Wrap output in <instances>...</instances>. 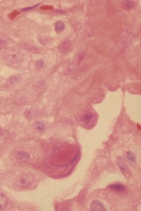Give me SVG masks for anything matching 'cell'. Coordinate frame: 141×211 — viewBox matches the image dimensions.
Instances as JSON below:
<instances>
[{"mask_svg": "<svg viewBox=\"0 0 141 211\" xmlns=\"http://www.w3.org/2000/svg\"><path fill=\"white\" fill-rule=\"evenodd\" d=\"M34 177L29 173H24L18 176L15 181V186L17 189L24 190L30 187L33 183Z\"/></svg>", "mask_w": 141, "mask_h": 211, "instance_id": "1", "label": "cell"}, {"mask_svg": "<svg viewBox=\"0 0 141 211\" xmlns=\"http://www.w3.org/2000/svg\"><path fill=\"white\" fill-rule=\"evenodd\" d=\"M22 59H23V56L19 51L12 50L10 53H8L5 59V62L8 65L11 66V67H15V66H19L21 64Z\"/></svg>", "mask_w": 141, "mask_h": 211, "instance_id": "2", "label": "cell"}, {"mask_svg": "<svg viewBox=\"0 0 141 211\" xmlns=\"http://www.w3.org/2000/svg\"><path fill=\"white\" fill-rule=\"evenodd\" d=\"M116 164H117L118 167L119 168L121 173H122L123 175L124 176L126 179H129V178H131L132 176L131 171L129 170L127 164H126L124 160L121 156H118V157L117 158V159H116Z\"/></svg>", "mask_w": 141, "mask_h": 211, "instance_id": "3", "label": "cell"}, {"mask_svg": "<svg viewBox=\"0 0 141 211\" xmlns=\"http://www.w3.org/2000/svg\"><path fill=\"white\" fill-rule=\"evenodd\" d=\"M94 118H95V116L92 112H87L84 113L81 117V122L85 125H89L94 121Z\"/></svg>", "mask_w": 141, "mask_h": 211, "instance_id": "4", "label": "cell"}, {"mask_svg": "<svg viewBox=\"0 0 141 211\" xmlns=\"http://www.w3.org/2000/svg\"><path fill=\"white\" fill-rule=\"evenodd\" d=\"M16 159L19 161L23 163L29 162L30 161V155L25 151H19L16 153Z\"/></svg>", "mask_w": 141, "mask_h": 211, "instance_id": "5", "label": "cell"}, {"mask_svg": "<svg viewBox=\"0 0 141 211\" xmlns=\"http://www.w3.org/2000/svg\"><path fill=\"white\" fill-rule=\"evenodd\" d=\"M91 210L95 211H105L106 208L102 202L97 200H94L91 204Z\"/></svg>", "mask_w": 141, "mask_h": 211, "instance_id": "6", "label": "cell"}, {"mask_svg": "<svg viewBox=\"0 0 141 211\" xmlns=\"http://www.w3.org/2000/svg\"><path fill=\"white\" fill-rule=\"evenodd\" d=\"M22 45H23L24 48H25L26 50H28L29 52L32 53V54H38V53L40 52V49H39L38 48L34 46V45H32V44L24 43Z\"/></svg>", "mask_w": 141, "mask_h": 211, "instance_id": "7", "label": "cell"}, {"mask_svg": "<svg viewBox=\"0 0 141 211\" xmlns=\"http://www.w3.org/2000/svg\"><path fill=\"white\" fill-rule=\"evenodd\" d=\"M111 189L114 190V191H118V192H123L126 190V187L121 183H114L109 186Z\"/></svg>", "mask_w": 141, "mask_h": 211, "instance_id": "8", "label": "cell"}, {"mask_svg": "<svg viewBox=\"0 0 141 211\" xmlns=\"http://www.w3.org/2000/svg\"><path fill=\"white\" fill-rule=\"evenodd\" d=\"M126 159H127V161L129 162L132 163V164H134V163L136 162V156L134 155V153L132 151H128L126 153Z\"/></svg>", "mask_w": 141, "mask_h": 211, "instance_id": "9", "label": "cell"}, {"mask_svg": "<svg viewBox=\"0 0 141 211\" xmlns=\"http://www.w3.org/2000/svg\"><path fill=\"white\" fill-rule=\"evenodd\" d=\"M7 204V197L0 193V210H3L6 208Z\"/></svg>", "mask_w": 141, "mask_h": 211, "instance_id": "10", "label": "cell"}, {"mask_svg": "<svg viewBox=\"0 0 141 211\" xmlns=\"http://www.w3.org/2000/svg\"><path fill=\"white\" fill-rule=\"evenodd\" d=\"M70 46V43L69 41H64L59 45V49L62 52L66 53L67 52V50H69Z\"/></svg>", "mask_w": 141, "mask_h": 211, "instance_id": "11", "label": "cell"}, {"mask_svg": "<svg viewBox=\"0 0 141 211\" xmlns=\"http://www.w3.org/2000/svg\"><path fill=\"white\" fill-rule=\"evenodd\" d=\"M65 28V24L62 21H58L55 24V30L57 32H62Z\"/></svg>", "mask_w": 141, "mask_h": 211, "instance_id": "12", "label": "cell"}, {"mask_svg": "<svg viewBox=\"0 0 141 211\" xmlns=\"http://www.w3.org/2000/svg\"><path fill=\"white\" fill-rule=\"evenodd\" d=\"M137 2H134V1H126L124 4V8L126 10H130V9L134 8L137 5Z\"/></svg>", "mask_w": 141, "mask_h": 211, "instance_id": "13", "label": "cell"}, {"mask_svg": "<svg viewBox=\"0 0 141 211\" xmlns=\"http://www.w3.org/2000/svg\"><path fill=\"white\" fill-rule=\"evenodd\" d=\"M75 69V65L73 63H70V64H67L66 66L65 69H64V73L65 74H70L71 72H72Z\"/></svg>", "mask_w": 141, "mask_h": 211, "instance_id": "14", "label": "cell"}, {"mask_svg": "<svg viewBox=\"0 0 141 211\" xmlns=\"http://www.w3.org/2000/svg\"><path fill=\"white\" fill-rule=\"evenodd\" d=\"M19 81V77H18V76H12V77H10V78L7 80V84L8 85H13V84L17 83Z\"/></svg>", "mask_w": 141, "mask_h": 211, "instance_id": "15", "label": "cell"}, {"mask_svg": "<svg viewBox=\"0 0 141 211\" xmlns=\"http://www.w3.org/2000/svg\"><path fill=\"white\" fill-rule=\"evenodd\" d=\"M36 129L37 131H39V132H43L45 130V125H44L43 123L40 122V121L37 122L36 124Z\"/></svg>", "mask_w": 141, "mask_h": 211, "instance_id": "16", "label": "cell"}, {"mask_svg": "<svg viewBox=\"0 0 141 211\" xmlns=\"http://www.w3.org/2000/svg\"><path fill=\"white\" fill-rule=\"evenodd\" d=\"M48 41H49V38L47 37H40V38H39V42L44 45H47V44L48 43Z\"/></svg>", "mask_w": 141, "mask_h": 211, "instance_id": "17", "label": "cell"}, {"mask_svg": "<svg viewBox=\"0 0 141 211\" xmlns=\"http://www.w3.org/2000/svg\"><path fill=\"white\" fill-rule=\"evenodd\" d=\"M6 46V41L2 40V39H0V50Z\"/></svg>", "mask_w": 141, "mask_h": 211, "instance_id": "18", "label": "cell"}, {"mask_svg": "<svg viewBox=\"0 0 141 211\" xmlns=\"http://www.w3.org/2000/svg\"><path fill=\"white\" fill-rule=\"evenodd\" d=\"M36 66H37V67H38V68H41V67H43V62H42V61L37 62H36Z\"/></svg>", "mask_w": 141, "mask_h": 211, "instance_id": "19", "label": "cell"}, {"mask_svg": "<svg viewBox=\"0 0 141 211\" xmlns=\"http://www.w3.org/2000/svg\"><path fill=\"white\" fill-rule=\"evenodd\" d=\"M38 5H35V6H33V7H26V8H24V9H23V10H23V11H27V10H32V9H34V8H35V7H37V6H38Z\"/></svg>", "mask_w": 141, "mask_h": 211, "instance_id": "20", "label": "cell"}, {"mask_svg": "<svg viewBox=\"0 0 141 211\" xmlns=\"http://www.w3.org/2000/svg\"><path fill=\"white\" fill-rule=\"evenodd\" d=\"M2 127L0 126V137L2 136Z\"/></svg>", "mask_w": 141, "mask_h": 211, "instance_id": "21", "label": "cell"}]
</instances>
